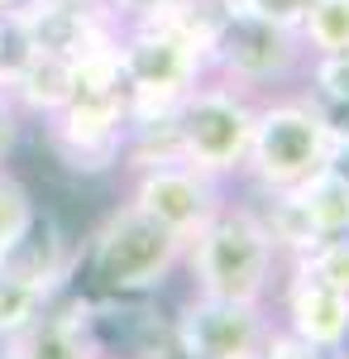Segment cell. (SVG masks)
<instances>
[{"label": "cell", "mask_w": 349, "mask_h": 359, "mask_svg": "<svg viewBox=\"0 0 349 359\" xmlns=\"http://www.w3.org/2000/svg\"><path fill=\"white\" fill-rule=\"evenodd\" d=\"M306 67V43L292 25H278L268 15L249 10L240 0H225L220 29L206 53V72L240 91H264L301 77Z\"/></svg>", "instance_id": "obj_4"}, {"label": "cell", "mask_w": 349, "mask_h": 359, "mask_svg": "<svg viewBox=\"0 0 349 359\" xmlns=\"http://www.w3.org/2000/svg\"><path fill=\"white\" fill-rule=\"evenodd\" d=\"M10 10H20V0H0V15H10Z\"/></svg>", "instance_id": "obj_27"}, {"label": "cell", "mask_w": 349, "mask_h": 359, "mask_svg": "<svg viewBox=\"0 0 349 359\" xmlns=\"http://www.w3.org/2000/svg\"><path fill=\"white\" fill-rule=\"evenodd\" d=\"M287 269H306L311 278H321V283H330V287L349 292V235H325L311 254H301V259L287 264Z\"/></svg>", "instance_id": "obj_21"}, {"label": "cell", "mask_w": 349, "mask_h": 359, "mask_svg": "<svg viewBox=\"0 0 349 359\" xmlns=\"http://www.w3.org/2000/svg\"><path fill=\"white\" fill-rule=\"evenodd\" d=\"M10 101L20 106V115H39L48 120L53 111H62L72 101V57H57V53H34L20 62V72L10 77Z\"/></svg>", "instance_id": "obj_13"}, {"label": "cell", "mask_w": 349, "mask_h": 359, "mask_svg": "<svg viewBox=\"0 0 349 359\" xmlns=\"http://www.w3.org/2000/svg\"><path fill=\"white\" fill-rule=\"evenodd\" d=\"M240 5H249V10H259V15H268V20H278V25H301V15L311 10V0H240Z\"/></svg>", "instance_id": "obj_24"}, {"label": "cell", "mask_w": 349, "mask_h": 359, "mask_svg": "<svg viewBox=\"0 0 349 359\" xmlns=\"http://www.w3.org/2000/svg\"><path fill=\"white\" fill-rule=\"evenodd\" d=\"M20 130H25V115L10 101V91H0V163L20 149Z\"/></svg>", "instance_id": "obj_23"}, {"label": "cell", "mask_w": 349, "mask_h": 359, "mask_svg": "<svg viewBox=\"0 0 349 359\" xmlns=\"http://www.w3.org/2000/svg\"><path fill=\"white\" fill-rule=\"evenodd\" d=\"M325 359H349V331H345V340H340V345H335V350H330Z\"/></svg>", "instance_id": "obj_26"}, {"label": "cell", "mask_w": 349, "mask_h": 359, "mask_svg": "<svg viewBox=\"0 0 349 359\" xmlns=\"http://www.w3.org/2000/svg\"><path fill=\"white\" fill-rule=\"evenodd\" d=\"M0 273L39 287L43 297H57V292L72 283V273H77V249L67 240V230L57 225V216L34 211L29 225H25V235L0 254Z\"/></svg>", "instance_id": "obj_10"}, {"label": "cell", "mask_w": 349, "mask_h": 359, "mask_svg": "<svg viewBox=\"0 0 349 359\" xmlns=\"http://www.w3.org/2000/svg\"><path fill=\"white\" fill-rule=\"evenodd\" d=\"M130 201H135L144 216H153L158 225H167L172 235L191 240L201 225L220 211V182L196 172L187 163H163V168H144L135 172V187H130Z\"/></svg>", "instance_id": "obj_8"}, {"label": "cell", "mask_w": 349, "mask_h": 359, "mask_svg": "<svg viewBox=\"0 0 349 359\" xmlns=\"http://www.w3.org/2000/svg\"><path fill=\"white\" fill-rule=\"evenodd\" d=\"M301 43L306 53H345L349 48V0H311V10L301 15Z\"/></svg>", "instance_id": "obj_17"}, {"label": "cell", "mask_w": 349, "mask_h": 359, "mask_svg": "<svg viewBox=\"0 0 349 359\" xmlns=\"http://www.w3.org/2000/svg\"><path fill=\"white\" fill-rule=\"evenodd\" d=\"M106 345L96 335V302L72 297V302H48L20 335L5 340L0 359H101Z\"/></svg>", "instance_id": "obj_9"}, {"label": "cell", "mask_w": 349, "mask_h": 359, "mask_svg": "<svg viewBox=\"0 0 349 359\" xmlns=\"http://www.w3.org/2000/svg\"><path fill=\"white\" fill-rule=\"evenodd\" d=\"M301 86L321 106H345L349 101V48L345 53H306Z\"/></svg>", "instance_id": "obj_18"}, {"label": "cell", "mask_w": 349, "mask_h": 359, "mask_svg": "<svg viewBox=\"0 0 349 359\" xmlns=\"http://www.w3.org/2000/svg\"><path fill=\"white\" fill-rule=\"evenodd\" d=\"M182 264H187L191 292L240 297V302H268L282 269L268 230L249 201H220V211L187 240Z\"/></svg>", "instance_id": "obj_1"}, {"label": "cell", "mask_w": 349, "mask_h": 359, "mask_svg": "<svg viewBox=\"0 0 349 359\" xmlns=\"http://www.w3.org/2000/svg\"><path fill=\"white\" fill-rule=\"evenodd\" d=\"M259 359H325V350H316L311 340H301L296 331H287L282 321H273L264 345H259Z\"/></svg>", "instance_id": "obj_22"}, {"label": "cell", "mask_w": 349, "mask_h": 359, "mask_svg": "<svg viewBox=\"0 0 349 359\" xmlns=\"http://www.w3.org/2000/svg\"><path fill=\"white\" fill-rule=\"evenodd\" d=\"M101 359H125V355H110V350H106V355H101Z\"/></svg>", "instance_id": "obj_28"}, {"label": "cell", "mask_w": 349, "mask_h": 359, "mask_svg": "<svg viewBox=\"0 0 349 359\" xmlns=\"http://www.w3.org/2000/svg\"><path fill=\"white\" fill-rule=\"evenodd\" d=\"M187 240L172 235L167 225H158L153 216H144L135 201H120L110 211L101 230L91 235L86 249V283L96 302H135L158 292L172 278V269L182 264Z\"/></svg>", "instance_id": "obj_2"}, {"label": "cell", "mask_w": 349, "mask_h": 359, "mask_svg": "<svg viewBox=\"0 0 349 359\" xmlns=\"http://www.w3.org/2000/svg\"><path fill=\"white\" fill-rule=\"evenodd\" d=\"M48 302H53V297H43L39 287H29V283H20V278L0 273V340L20 335Z\"/></svg>", "instance_id": "obj_19"}, {"label": "cell", "mask_w": 349, "mask_h": 359, "mask_svg": "<svg viewBox=\"0 0 349 359\" xmlns=\"http://www.w3.org/2000/svg\"><path fill=\"white\" fill-rule=\"evenodd\" d=\"M278 306H282L278 321H282L287 331H296L301 340H311L316 350H325V355H330L349 331V292L330 287L321 278H311L306 269H287Z\"/></svg>", "instance_id": "obj_12"}, {"label": "cell", "mask_w": 349, "mask_h": 359, "mask_svg": "<svg viewBox=\"0 0 349 359\" xmlns=\"http://www.w3.org/2000/svg\"><path fill=\"white\" fill-rule=\"evenodd\" d=\"M325 172H335L349 187V130H330V144H325Z\"/></svg>", "instance_id": "obj_25"}, {"label": "cell", "mask_w": 349, "mask_h": 359, "mask_svg": "<svg viewBox=\"0 0 349 359\" xmlns=\"http://www.w3.org/2000/svg\"><path fill=\"white\" fill-rule=\"evenodd\" d=\"M296 196H301L306 216L321 235H349V187L335 172L316 168L306 182H296Z\"/></svg>", "instance_id": "obj_16"}, {"label": "cell", "mask_w": 349, "mask_h": 359, "mask_svg": "<svg viewBox=\"0 0 349 359\" xmlns=\"http://www.w3.org/2000/svg\"><path fill=\"white\" fill-rule=\"evenodd\" d=\"M259 196H264V201H259L254 211H259V221H264V230H268V240H273V249H278L282 264H296L301 254H311V249L325 240L321 230L311 225V216H306V206H301L296 187L259 192Z\"/></svg>", "instance_id": "obj_14"}, {"label": "cell", "mask_w": 349, "mask_h": 359, "mask_svg": "<svg viewBox=\"0 0 349 359\" xmlns=\"http://www.w3.org/2000/svg\"><path fill=\"white\" fill-rule=\"evenodd\" d=\"M268 326V302H240L211 292H191L172 316V331L196 359H259Z\"/></svg>", "instance_id": "obj_6"}, {"label": "cell", "mask_w": 349, "mask_h": 359, "mask_svg": "<svg viewBox=\"0 0 349 359\" xmlns=\"http://www.w3.org/2000/svg\"><path fill=\"white\" fill-rule=\"evenodd\" d=\"M254 115H259L254 91H240L206 72L196 86H187L182 111H177L182 163L215 182L240 177L244 158H249V139H254Z\"/></svg>", "instance_id": "obj_5"}, {"label": "cell", "mask_w": 349, "mask_h": 359, "mask_svg": "<svg viewBox=\"0 0 349 359\" xmlns=\"http://www.w3.org/2000/svg\"><path fill=\"white\" fill-rule=\"evenodd\" d=\"M0 34H5V15H0Z\"/></svg>", "instance_id": "obj_29"}, {"label": "cell", "mask_w": 349, "mask_h": 359, "mask_svg": "<svg viewBox=\"0 0 349 359\" xmlns=\"http://www.w3.org/2000/svg\"><path fill=\"white\" fill-rule=\"evenodd\" d=\"M34 211H39V206H34L29 187L5 163H0V254L15 245L20 235H25V225H29V216H34Z\"/></svg>", "instance_id": "obj_20"}, {"label": "cell", "mask_w": 349, "mask_h": 359, "mask_svg": "<svg viewBox=\"0 0 349 359\" xmlns=\"http://www.w3.org/2000/svg\"><path fill=\"white\" fill-rule=\"evenodd\" d=\"M120 53H125V77L130 86H172L187 91L206 77V57L191 43L163 34V29H144V25H125L120 29Z\"/></svg>", "instance_id": "obj_11"}, {"label": "cell", "mask_w": 349, "mask_h": 359, "mask_svg": "<svg viewBox=\"0 0 349 359\" xmlns=\"http://www.w3.org/2000/svg\"><path fill=\"white\" fill-rule=\"evenodd\" d=\"M325 144H330V125H325L316 96L296 91V96L259 101L254 139H249V158H244L240 177L254 182V192L296 187L325 163Z\"/></svg>", "instance_id": "obj_3"}, {"label": "cell", "mask_w": 349, "mask_h": 359, "mask_svg": "<svg viewBox=\"0 0 349 359\" xmlns=\"http://www.w3.org/2000/svg\"><path fill=\"white\" fill-rule=\"evenodd\" d=\"M125 91H130V77H125L120 34H106L72 57V96L77 101H125Z\"/></svg>", "instance_id": "obj_15"}, {"label": "cell", "mask_w": 349, "mask_h": 359, "mask_svg": "<svg viewBox=\"0 0 349 359\" xmlns=\"http://www.w3.org/2000/svg\"><path fill=\"white\" fill-rule=\"evenodd\" d=\"M0 350H5V340H0Z\"/></svg>", "instance_id": "obj_30"}, {"label": "cell", "mask_w": 349, "mask_h": 359, "mask_svg": "<svg viewBox=\"0 0 349 359\" xmlns=\"http://www.w3.org/2000/svg\"><path fill=\"white\" fill-rule=\"evenodd\" d=\"M53 154L77 172H110L125 163V101H67L43 120Z\"/></svg>", "instance_id": "obj_7"}]
</instances>
